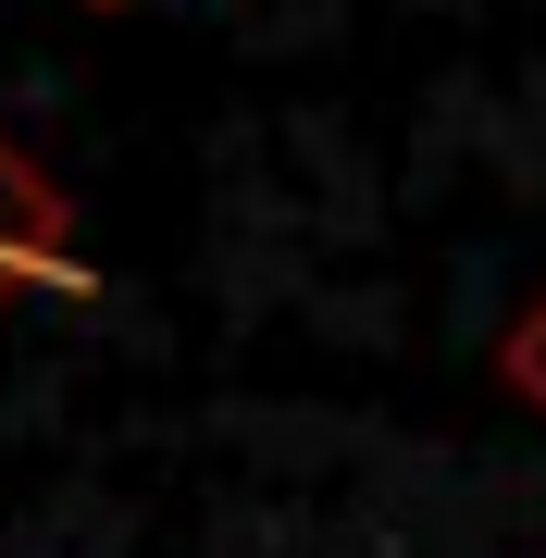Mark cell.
I'll return each mask as SVG.
<instances>
[{
	"instance_id": "6da1fadb",
	"label": "cell",
	"mask_w": 546,
	"mask_h": 558,
	"mask_svg": "<svg viewBox=\"0 0 546 558\" xmlns=\"http://www.w3.org/2000/svg\"><path fill=\"white\" fill-rule=\"evenodd\" d=\"M38 286H75V223H62L50 174L0 137V299H38Z\"/></svg>"
},
{
	"instance_id": "7a4b0ae2",
	"label": "cell",
	"mask_w": 546,
	"mask_h": 558,
	"mask_svg": "<svg viewBox=\"0 0 546 558\" xmlns=\"http://www.w3.org/2000/svg\"><path fill=\"white\" fill-rule=\"evenodd\" d=\"M497 373H509V385H522V398L546 410V299H534L522 323H509V348H497Z\"/></svg>"
},
{
	"instance_id": "3957f363",
	"label": "cell",
	"mask_w": 546,
	"mask_h": 558,
	"mask_svg": "<svg viewBox=\"0 0 546 558\" xmlns=\"http://www.w3.org/2000/svg\"><path fill=\"white\" fill-rule=\"evenodd\" d=\"M87 13H124V0H87Z\"/></svg>"
}]
</instances>
